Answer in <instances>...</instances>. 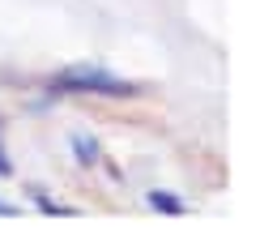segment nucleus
I'll list each match as a JSON object with an SVG mask.
<instances>
[{
	"mask_svg": "<svg viewBox=\"0 0 260 252\" xmlns=\"http://www.w3.org/2000/svg\"><path fill=\"white\" fill-rule=\"evenodd\" d=\"M51 94H99V98H137L141 86L103 69V64H69L47 81Z\"/></svg>",
	"mask_w": 260,
	"mask_h": 252,
	"instance_id": "obj_1",
	"label": "nucleus"
},
{
	"mask_svg": "<svg viewBox=\"0 0 260 252\" xmlns=\"http://www.w3.org/2000/svg\"><path fill=\"white\" fill-rule=\"evenodd\" d=\"M145 205H149L154 214H162V218L188 214V201H183L179 192H171V188H149V192H145Z\"/></svg>",
	"mask_w": 260,
	"mask_h": 252,
	"instance_id": "obj_2",
	"label": "nucleus"
},
{
	"mask_svg": "<svg viewBox=\"0 0 260 252\" xmlns=\"http://www.w3.org/2000/svg\"><path fill=\"white\" fill-rule=\"evenodd\" d=\"M69 146H73V158H77L81 167H94V162L103 158V150H99V141H94V137H85V133H77V137L69 141Z\"/></svg>",
	"mask_w": 260,
	"mask_h": 252,
	"instance_id": "obj_3",
	"label": "nucleus"
},
{
	"mask_svg": "<svg viewBox=\"0 0 260 252\" xmlns=\"http://www.w3.org/2000/svg\"><path fill=\"white\" fill-rule=\"evenodd\" d=\"M30 201H35V205H39L43 214H56V218H73V214H77L73 205H60V201H51L47 192H30Z\"/></svg>",
	"mask_w": 260,
	"mask_h": 252,
	"instance_id": "obj_4",
	"label": "nucleus"
},
{
	"mask_svg": "<svg viewBox=\"0 0 260 252\" xmlns=\"http://www.w3.org/2000/svg\"><path fill=\"white\" fill-rule=\"evenodd\" d=\"M9 175H13V158H9L5 146H0V180H9Z\"/></svg>",
	"mask_w": 260,
	"mask_h": 252,
	"instance_id": "obj_5",
	"label": "nucleus"
},
{
	"mask_svg": "<svg viewBox=\"0 0 260 252\" xmlns=\"http://www.w3.org/2000/svg\"><path fill=\"white\" fill-rule=\"evenodd\" d=\"M17 214V205H9V201H0V218H13Z\"/></svg>",
	"mask_w": 260,
	"mask_h": 252,
	"instance_id": "obj_6",
	"label": "nucleus"
}]
</instances>
